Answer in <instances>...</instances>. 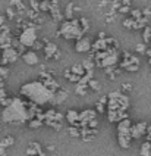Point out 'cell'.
<instances>
[{
	"mask_svg": "<svg viewBox=\"0 0 151 156\" xmlns=\"http://www.w3.org/2000/svg\"><path fill=\"white\" fill-rule=\"evenodd\" d=\"M31 119L29 106L24 103L19 97H10V102L3 106L2 121L6 124H24Z\"/></svg>",
	"mask_w": 151,
	"mask_h": 156,
	"instance_id": "cell-1",
	"label": "cell"
},
{
	"mask_svg": "<svg viewBox=\"0 0 151 156\" xmlns=\"http://www.w3.org/2000/svg\"><path fill=\"white\" fill-rule=\"evenodd\" d=\"M21 94L24 97H27L28 100H31L32 103L38 105H45L49 102H52L54 96V91L50 90L47 86H44L40 80L38 81H29L27 84L21 87Z\"/></svg>",
	"mask_w": 151,
	"mask_h": 156,
	"instance_id": "cell-2",
	"label": "cell"
},
{
	"mask_svg": "<svg viewBox=\"0 0 151 156\" xmlns=\"http://www.w3.org/2000/svg\"><path fill=\"white\" fill-rule=\"evenodd\" d=\"M57 34L63 38H66V40H78L85 33L81 28L79 19H69V21H65L60 25V30H59Z\"/></svg>",
	"mask_w": 151,
	"mask_h": 156,
	"instance_id": "cell-3",
	"label": "cell"
},
{
	"mask_svg": "<svg viewBox=\"0 0 151 156\" xmlns=\"http://www.w3.org/2000/svg\"><path fill=\"white\" fill-rule=\"evenodd\" d=\"M129 97L120 91H112L107 96V111H128Z\"/></svg>",
	"mask_w": 151,
	"mask_h": 156,
	"instance_id": "cell-4",
	"label": "cell"
},
{
	"mask_svg": "<svg viewBox=\"0 0 151 156\" xmlns=\"http://www.w3.org/2000/svg\"><path fill=\"white\" fill-rule=\"evenodd\" d=\"M94 59H96L98 66H101V68H112V66H115L116 63L119 62V56H117L116 49L110 47V49H107V50L97 52Z\"/></svg>",
	"mask_w": 151,
	"mask_h": 156,
	"instance_id": "cell-5",
	"label": "cell"
},
{
	"mask_svg": "<svg viewBox=\"0 0 151 156\" xmlns=\"http://www.w3.org/2000/svg\"><path fill=\"white\" fill-rule=\"evenodd\" d=\"M37 40H38V35H37V28L34 25L25 27L18 37V41L25 47H34Z\"/></svg>",
	"mask_w": 151,
	"mask_h": 156,
	"instance_id": "cell-6",
	"label": "cell"
},
{
	"mask_svg": "<svg viewBox=\"0 0 151 156\" xmlns=\"http://www.w3.org/2000/svg\"><path fill=\"white\" fill-rule=\"evenodd\" d=\"M123 58L125 59L120 62V66H122V68H125V69L129 71V72L138 71V68H139V61H138L136 56H133V55H131V53L125 52Z\"/></svg>",
	"mask_w": 151,
	"mask_h": 156,
	"instance_id": "cell-7",
	"label": "cell"
},
{
	"mask_svg": "<svg viewBox=\"0 0 151 156\" xmlns=\"http://www.w3.org/2000/svg\"><path fill=\"white\" fill-rule=\"evenodd\" d=\"M19 58V53L15 47H8V49H3V53H2V59H0V65H8V63H12V62H16Z\"/></svg>",
	"mask_w": 151,
	"mask_h": 156,
	"instance_id": "cell-8",
	"label": "cell"
},
{
	"mask_svg": "<svg viewBox=\"0 0 151 156\" xmlns=\"http://www.w3.org/2000/svg\"><path fill=\"white\" fill-rule=\"evenodd\" d=\"M97 118V111L94 109H85L79 112V121H78V125L76 127H88V122L91 119Z\"/></svg>",
	"mask_w": 151,
	"mask_h": 156,
	"instance_id": "cell-9",
	"label": "cell"
},
{
	"mask_svg": "<svg viewBox=\"0 0 151 156\" xmlns=\"http://www.w3.org/2000/svg\"><path fill=\"white\" fill-rule=\"evenodd\" d=\"M91 46H92V41L89 37H81L76 40L75 43V50L78 53H87V52H91Z\"/></svg>",
	"mask_w": 151,
	"mask_h": 156,
	"instance_id": "cell-10",
	"label": "cell"
},
{
	"mask_svg": "<svg viewBox=\"0 0 151 156\" xmlns=\"http://www.w3.org/2000/svg\"><path fill=\"white\" fill-rule=\"evenodd\" d=\"M147 127H148V124L147 122H138V124H132L131 125V137L132 139H139L142 137L144 134H147Z\"/></svg>",
	"mask_w": 151,
	"mask_h": 156,
	"instance_id": "cell-11",
	"label": "cell"
},
{
	"mask_svg": "<svg viewBox=\"0 0 151 156\" xmlns=\"http://www.w3.org/2000/svg\"><path fill=\"white\" fill-rule=\"evenodd\" d=\"M44 55H45V58H47V59H59V58H60V52H59L57 44L50 43V41H45Z\"/></svg>",
	"mask_w": 151,
	"mask_h": 156,
	"instance_id": "cell-12",
	"label": "cell"
},
{
	"mask_svg": "<svg viewBox=\"0 0 151 156\" xmlns=\"http://www.w3.org/2000/svg\"><path fill=\"white\" fill-rule=\"evenodd\" d=\"M12 46V37L8 27H5L0 33V49H8Z\"/></svg>",
	"mask_w": 151,
	"mask_h": 156,
	"instance_id": "cell-13",
	"label": "cell"
},
{
	"mask_svg": "<svg viewBox=\"0 0 151 156\" xmlns=\"http://www.w3.org/2000/svg\"><path fill=\"white\" fill-rule=\"evenodd\" d=\"M22 61L25 62L27 65H29V66H34V65H37L40 62V59H38V55L34 50H28V52L22 53Z\"/></svg>",
	"mask_w": 151,
	"mask_h": 156,
	"instance_id": "cell-14",
	"label": "cell"
},
{
	"mask_svg": "<svg viewBox=\"0 0 151 156\" xmlns=\"http://www.w3.org/2000/svg\"><path fill=\"white\" fill-rule=\"evenodd\" d=\"M107 118L110 122H119L128 118V112L126 111H107Z\"/></svg>",
	"mask_w": 151,
	"mask_h": 156,
	"instance_id": "cell-15",
	"label": "cell"
},
{
	"mask_svg": "<svg viewBox=\"0 0 151 156\" xmlns=\"http://www.w3.org/2000/svg\"><path fill=\"white\" fill-rule=\"evenodd\" d=\"M131 133H117V141H119V146L122 149H129L131 146Z\"/></svg>",
	"mask_w": 151,
	"mask_h": 156,
	"instance_id": "cell-16",
	"label": "cell"
},
{
	"mask_svg": "<svg viewBox=\"0 0 151 156\" xmlns=\"http://www.w3.org/2000/svg\"><path fill=\"white\" fill-rule=\"evenodd\" d=\"M68 97V90H63V88H57L56 91H54V96H53V99H52V102L56 105H59V103H62V102H65V99Z\"/></svg>",
	"mask_w": 151,
	"mask_h": 156,
	"instance_id": "cell-17",
	"label": "cell"
},
{
	"mask_svg": "<svg viewBox=\"0 0 151 156\" xmlns=\"http://www.w3.org/2000/svg\"><path fill=\"white\" fill-rule=\"evenodd\" d=\"M65 118L68 119V122L71 124V125H78V121H79V112L76 111V109H69L66 115H65Z\"/></svg>",
	"mask_w": 151,
	"mask_h": 156,
	"instance_id": "cell-18",
	"label": "cell"
},
{
	"mask_svg": "<svg viewBox=\"0 0 151 156\" xmlns=\"http://www.w3.org/2000/svg\"><path fill=\"white\" fill-rule=\"evenodd\" d=\"M69 71H71L72 74H75L76 77H79V78L85 74V69H84V66H82L81 63H75V65H72Z\"/></svg>",
	"mask_w": 151,
	"mask_h": 156,
	"instance_id": "cell-19",
	"label": "cell"
},
{
	"mask_svg": "<svg viewBox=\"0 0 151 156\" xmlns=\"http://www.w3.org/2000/svg\"><path fill=\"white\" fill-rule=\"evenodd\" d=\"M106 108H107V97H101L97 102V108H96V109H97V112L103 113L106 111Z\"/></svg>",
	"mask_w": 151,
	"mask_h": 156,
	"instance_id": "cell-20",
	"label": "cell"
},
{
	"mask_svg": "<svg viewBox=\"0 0 151 156\" xmlns=\"http://www.w3.org/2000/svg\"><path fill=\"white\" fill-rule=\"evenodd\" d=\"M52 8V0H44V2H40V6L38 9L41 10V12H49Z\"/></svg>",
	"mask_w": 151,
	"mask_h": 156,
	"instance_id": "cell-21",
	"label": "cell"
},
{
	"mask_svg": "<svg viewBox=\"0 0 151 156\" xmlns=\"http://www.w3.org/2000/svg\"><path fill=\"white\" fill-rule=\"evenodd\" d=\"M141 156H147L148 153H151V143L150 141H145L144 144L141 146Z\"/></svg>",
	"mask_w": 151,
	"mask_h": 156,
	"instance_id": "cell-22",
	"label": "cell"
},
{
	"mask_svg": "<svg viewBox=\"0 0 151 156\" xmlns=\"http://www.w3.org/2000/svg\"><path fill=\"white\" fill-rule=\"evenodd\" d=\"M88 88H92L94 91H100V88H101V87H100V83H98L97 80L91 78V80L88 81Z\"/></svg>",
	"mask_w": 151,
	"mask_h": 156,
	"instance_id": "cell-23",
	"label": "cell"
},
{
	"mask_svg": "<svg viewBox=\"0 0 151 156\" xmlns=\"http://www.w3.org/2000/svg\"><path fill=\"white\" fill-rule=\"evenodd\" d=\"M13 143H15V139L9 136V137H5V139L0 141V146H3V147H9V146H12Z\"/></svg>",
	"mask_w": 151,
	"mask_h": 156,
	"instance_id": "cell-24",
	"label": "cell"
},
{
	"mask_svg": "<svg viewBox=\"0 0 151 156\" xmlns=\"http://www.w3.org/2000/svg\"><path fill=\"white\" fill-rule=\"evenodd\" d=\"M142 37H144V43H150L151 41V27H145V28H144Z\"/></svg>",
	"mask_w": 151,
	"mask_h": 156,
	"instance_id": "cell-25",
	"label": "cell"
},
{
	"mask_svg": "<svg viewBox=\"0 0 151 156\" xmlns=\"http://www.w3.org/2000/svg\"><path fill=\"white\" fill-rule=\"evenodd\" d=\"M43 124H44V122L40 121L38 118H32V119H29V127H31V128H40Z\"/></svg>",
	"mask_w": 151,
	"mask_h": 156,
	"instance_id": "cell-26",
	"label": "cell"
},
{
	"mask_svg": "<svg viewBox=\"0 0 151 156\" xmlns=\"http://www.w3.org/2000/svg\"><path fill=\"white\" fill-rule=\"evenodd\" d=\"M69 134H71L72 137H81L79 127H76V125H71V127H69Z\"/></svg>",
	"mask_w": 151,
	"mask_h": 156,
	"instance_id": "cell-27",
	"label": "cell"
},
{
	"mask_svg": "<svg viewBox=\"0 0 151 156\" xmlns=\"http://www.w3.org/2000/svg\"><path fill=\"white\" fill-rule=\"evenodd\" d=\"M81 65L84 66L85 72H87V71H92V68H94V63L89 61V59H85V61H82V62H81Z\"/></svg>",
	"mask_w": 151,
	"mask_h": 156,
	"instance_id": "cell-28",
	"label": "cell"
},
{
	"mask_svg": "<svg viewBox=\"0 0 151 156\" xmlns=\"http://www.w3.org/2000/svg\"><path fill=\"white\" fill-rule=\"evenodd\" d=\"M79 24H81V28L84 30V33H87L89 30V22L87 18H79Z\"/></svg>",
	"mask_w": 151,
	"mask_h": 156,
	"instance_id": "cell-29",
	"label": "cell"
},
{
	"mask_svg": "<svg viewBox=\"0 0 151 156\" xmlns=\"http://www.w3.org/2000/svg\"><path fill=\"white\" fill-rule=\"evenodd\" d=\"M65 15H66V18H68V19H72V15H73V5H72V3H69V5H68Z\"/></svg>",
	"mask_w": 151,
	"mask_h": 156,
	"instance_id": "cell-30",
	"label": "cell"
},
{
	"mask_svg": "<svg viewBox=\"0 0 151 156\" xmlns=\"http://www.w3.org/2000/svg\"><path fill=\"white\" fill-rule=\"evenodd\" d=\"M8 74H9V69H8L5 65H2V66H0V78L5 80V78L8 77Z\"/></svg>",
	"mask_w": 151,
	"mask_h": 156,
	"instance_id": "cell-31",
	"label": "cell"
},
{
	"mask_svg": "<svg viewBox=\"0 0 151 156\" xmlns=\"http://www.w3.org/2000/svg\"><path fill=\"white\" fill-rule=\"evenodd\" d=\"M27 155L28 156H37L38 155V152L35 150V147H34L32 144H29V147L27 149Z\"/></svg>",
	"mask_w": 151,
	"mask_h": 156,
	"instance_id": "cell-32",
	"label": "cell"
},
{
	"mask_svg": "<svg viewBox=\"0 0 151 156\" xmlns=\"http://www.w3.org/2000/svg\"><path fill=\"white\" fill-rule=\"evenodd\" d=\"M131 13H132L133 19H141V18L144 16V15H142V10H136V9H135V10H132Z\"/></svg>",
	"mask_w": 151,
	"mask_h": 156,
	"instance_id": "cell-33",
	"label": "cell"
},
{
	"mask_svg": "<svg viewBox=\"0 0 151 156\" xmlns=\"http://www.w3.org/2000/svg\"><path fill=\"white\" fill-rule=\"evenodd\" d=\"M136 52H139V53H145V52H147L145 43H139V44H138V46H136Z\"/></svg>",
	"mask_w": 151,
	"mask_h": 156,
	"instance_id": "cell-34",
	"label": "cell"
},
{
	"mask_svg": "<svg viewBox=\"0 0 151 156\" xmlns=\"http://www.w3.org/2000/svg\"><path fill=\"white\" fill-rule=\"evenodd\" d=\"M5 21H6V18L0 15V31H2V30H3L5 27H6V25H5Z\"/></svg>",
	"mask_w": 151,
	"mask_h": 156,
	"instance_id": "cell-35",
	"label": "cell"
},
{
	"mask_svg": "<svg viewBox=\"0 0 151 156\" xmlns=\"http://www.w3.org/2000/svg\"><path fill=\"white\" fill-rule=\"evenodd\" d=\"M0 156H6V147L0 146Z\"/></svg>",
	"mask_w": 151,
	"mask_h": 156,
	"instance_id": "cell-36",
	"label": "cell"
},
{
	"mask_svg": "<svg viewBox=\"0 0 151 156\" xmlns=\"http://www.w3.org/2000/svg\"><path fill=\"white\" fill-rule=\"evenodd\" d=\"M145 55H147L148 58H151V47H150V49H147V52H145Z\"/></svg>",
	"mask_w": 151,
	"mask_h": 156,
	"instance_id": "cell-37",
	"label": "cell"
},
{
	"mask_svg": "<svg viewBox=\"0 0 151 156\" xmlns=\"http://www.w3.org/2000/svg\"><path fill=\"white\" fill-rule=\"evenodd\" d=\"M129 88H131L129 84H123V90H129Z\"/></svg>",
	"mask_w": 151,
	"mask_h": 156,
	"instance_id": "cell-38",
	"label": "cell"
},
{
	"mask_svg": "<svg viewBox=\"0 0 151 156\" xmlns=\"http://www.w3.org/2000/svg\"><path fill=\"white\" fill-rule=\"evenodd\" d=\"M147 156H151V153H148V155H147Z\"/></svg>",
	"mask_w": 151,
	"mask_h": 156,
	"instance_id": "cell-39",
	"label": "cell"
},
{
	"mask_svg": "<svg viewBox=\"0 0 151 156\" xmlns=\"http://www.w3.org/2000/svg\"><path fill=\"white\" fill-rule=\"evenodd\" d=\"M38 2H44V0H38Z\"/></svg>",
	"mask_w": 151,
	"mask_h": 156,
	"instance_id": "cell-40",
	"label": "cell"
}]
</instances>
